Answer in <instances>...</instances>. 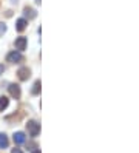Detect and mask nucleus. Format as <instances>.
<instances>
[{
  "mask_svg": "<svg viewBox=\"0 0 139 153\" xmlns=\"http://www.w3.org/2000/svg\"><path fill=\"white\" fill-rule=\"evenodd\" d=\"M37 3H40V0H37Z\"/></svg>",
  "mask_w": 139,
  "mask_h": 153,
  "instance_id": "16",
  "label": "nucleus"
},
{
  "mask_svg": "<svg viewBox=\"0 0 139 153\" xmlns=\"http://www.w3.org/2000/svg\"><path fill=\"white\" fill-rule=\"evenodd\" d=\"M3 71H5V67H3L2 64H0V76H2V74H3Z\"/></svg>",
  "mask_w": 139,
  "mask_h": 153,
  "instance_id": "13",
  "label": "nucleus"
},
{
  "mask_svg": "<svg viewBox=\"0 0 139 153\" xmlns=\"http://www.w3.org/2000/svg\"><path fill=\"white\" fill-rule=\"evenodd\" d=\"M23 13H25V17H28V19H34L36 17V11L33 10V8H25Z\"/></svg>",
  "mask_w": 139,
  "mask_h": 153,
  "instance_id": "10",
  "label": "nucleus"
},
{
  "mask_svg": "<svg viewBox=\"0 0 139 153\" xmlns=\"http://www.w3.org/2000/svg\"><path fill=\"white\" fill-rule=\"evenodd\" d=\"M40 87H42V84H40V80H36L34 82V85H33V94H39L40 93Z\"/></svg>",
  "mask_w": 139,
  "mask_h": 153,
  "instance_id": "11",
  "label": "nucleus"
},
{
  "mask_svg": "<svg viewBox=\"0 0 139 153\" xmlns=\"http://www.w3.org/2000/svg\"><path fill=\"white\" fill-rule=\"evenodd\" d=\"M26 130H28V133H30V136L36 138L37 134L40 133V124H37L36 121H28V124H26Z\"/></svg>",
  "mask_w": 139,
  "mask_h": 153,
  "instance_id": "1",
  "label": "nucleus"
},
{
  "mask_svg": "<svg viewBox=\"0 0 139 153\" xmlns=\"http://www.w3.org/2000/svg\"><path fill=\"white\" fill-rule=\"evenodd\" d=\"M33 153H40V150H37V149H36V150H33Z\"/></svg>",
  "mask_w": 139,
  "mask_h": 153,
  "instance_id": "15",
  "label": "nucleus"
},
{
  "mask_svg": "<svg viewBox=\"0 0 139 153\" xmlns=\"http://www.w3.org/2000/svg\"><path fill=\"white\" fill-rule=\"evenodd\" d=\"M17 76H19V79H20V80H26L28 77L31 76V71H30V68L23 67V68H20V70L17 71Z\"/></svg>",
  "mask_w": 139,
  "mask_h": 153,
  "instance_id": "4",
  "label": "nucleus"
},
{
  "mask_svg": "<svg viewBox=\"0 0 139 153\" xmlns=\"http://www.w3.org/2000/svg\"><path fill=\"white\" fill-rule=\"evenodd\" d=\"M11 153H22V150H20V149H13Z\"/></svg>",
  "mask_w": 139,
  "mask_h": 153,
  "instance_id": "14",
  "label": "nucleus"
},
{
  "mask_svg": "<svg viewBox=\"0 0 139 153\" xmlns=\"http://www.w3.org/2000/svg\"><path fill=\"white\" fill-rule=\"evenodd\" d=\"M13 139H14L16 144H23V142L26 141V136H25V133H23V131H17V133H14Z\"/></svg>",
  "mask_w": 139,
  "mask_h": 153,
  "instance_id": "6",
  "label": "nucleus"
},
{
  "mask_svg": "<svg viewBox=\"0 0 139 153\" xmlns=\"http://www.w3.org/2000/svg\"><path fill=\"white\" fill-rule=\"evenodd\" d=\"M5 33H6V26L3 23H0V36H3Z\"/></svg>",
  "mask_w": 139,
  "mask_h": 153,
  "instance_id": "12",
  "label": "nucleus"
},
{
  "mask_svg": "<svg viewBox=\"0 0 139 153\" xmlns=\"http://www.w3.org/2000/svg\"><path fill=\"white\" fill-rule=\"evenodd\" d=\"M26 43H28L26 37H23V36L17 37V39H16V42H14L16 50H17V51H23V50H26Z\"/></svg>",
  "mask_w": 139,
  "mask_h": 153,
  "instance_id": "3",
  "label": "nucleus"
},
{
  "mask_svg": "<svg viewBox=\"0 0 139 153\" xmlns=\"http://www.w3.org/2000/svg\"><path fill=\"white\" fill-rule=\"evenodd\" d=\"M8 144H9L8 136H6L5 133H0V149H6V147H8Z\"/></svg>",
  "mask_w": 139,
  "mask_h": 153,
  "instance_id": "8",
  "label": "nucleus"
},
{
  "mask_svg": "<svg viewBox=\"0 0 139 153\" xmlns=\"http://www.w3.org/2000/svg\"><path fill=\"white\" fill-rule=\"evenodd\" d=\"M6 62H9V64H20V62H23V56L20 54V51H11L6 56Z\"/></svg>",
  "mask_w": 139,
  "mask_h": 153,
  "instance_id": "2",
  "label": "nucleus"
},
{
  "mask_svg": "<svg viewBox=\"0 0 139 153\" xmlns=\"http://www.w3.org/2000/svg\"><path fill=\"white\" fill-rule=\"evenodd\" d=\"M26 25H28L26 19H19V20L16 22V30H17V31H23V30L26 28Z\"/></svg>",
  "mask_w": 139,
  "mask_h": 153,
  "instance_id": "7",
  "label": "nucleus"
},
{
  "mask_svg": "<svg viewBox=\"0 0 139 153\" xmlns=\"http://www.w3.org/2000/svg\"><path fill=\"white\" fill-rule=\"evenodd\" d=\"M8 105H9V99L6 96H0V111H3Z\"/></svg>",
  "mask_w": 139,
  "mask_h": 153,
  "instance_id": "9",
  "label": "nucleus"
},
{
  "mask_svg": "<svg viewBox=\"0 0 139 153\" xmlns=\"http://www.w3.org/2000/svg\"><path fill=\"white\" fill-rule=\"evenodd\" d=\"M9 94H11L14 99H19L20 97V87L17 84H11L9 85Z\"/></svg>",
  "mask_w": 139,
  "mask_h": 153,
  "instance_id": "5",
  "label": "nucleus"
}]
</instances>
